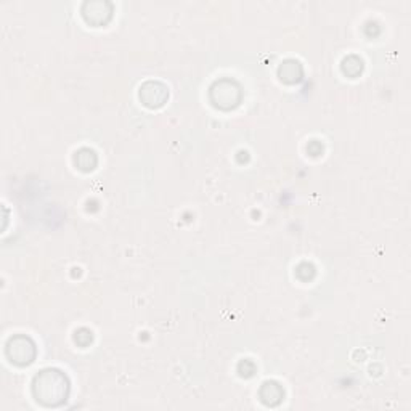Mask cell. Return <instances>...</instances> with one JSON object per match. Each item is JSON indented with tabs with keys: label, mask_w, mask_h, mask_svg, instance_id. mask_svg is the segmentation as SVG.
<instances>
[{
	"label": "cell",
	"mask_w": 411,
	"mask_h": 411,
	"mask_svg": "<svg viewBox=\"0 0 411 411\" xmlns=\"http://www.w3.org/2000/svg\"><path fill=\"white\" fill-rule=\"evenodd\" d=\"M33 392L37 402H41L45 407H58L66 402L69 394L66 374L55 368L41 371L34 378Z\"/></svg>",
	"instance_id": "obj_1"
},
{
	"label": "cell",
	"mask_w": 411,
	"mask_h": 411,
	"mask_svg": "<svg viewBox=\"0 0 411 411\" xmlns=\"http://www.w3.org/2000/svg\"><path fill=\"white\" fill-rule=\"evenodd\" d=\"M7 357L15 365H29L36 357V345L28 336H15L7 344Z\"/></svg>",
	"instance_id": "obj_2"
},
{
	"label": "cell",
	"mask_w": 411,
	"mask_h": 411,
	"mask_svg": "<svg viewBox=\"0 0 411 411\" xmlns=\"http://www.w3.org/2000/svg\"><path fill=\"white\" fill-rule=\"evenodd\" d=\"M113 15V5L104 0L98 2H85L82 5V17L89 24L93 26H103L104 23L109 21Z\"/></svg>",
	"instance_id": "obj_3"
},
{
	"label": "cell",
	"mask_w": 411,
	"mask_h": 411,
	"mask_svg": "<svg viewBox=\"0 0 411 411\" xmlns=\"http://www.w3.org/2000/svg\"><path fill=\"white\" fill-rule=\"evenodd\" d=\"M167 97H169V90L161 82L149 81V82H145L142 87H140V100H142L143 104H147L149 108L163 107Z\"/></svg>",
	"instance_id": "obj_4"
},
{
	"label": "cell",
	"mask_w": 411,
	"mask_h": 411,
	"mask_svg": "<svg viewBox=\"0 0 411 411\" xmlns=\"http://www.w3.org/2000/svg\"><path fill=\"white\" fill-rule=\"evenodd\" d=\"M233 82L228 81V87H223V81L222 82H217L210 90V95H215L217 93L219 97L214 98L212 102L215 107H220V108H233L235 104H238L239 102V97H241V92H239L238 87L233 89Z\"/></svg>",
	"instance_id": "obj_5"
},
{
	"label": "cell",
	"mask_w": 411,
	"mask_h": 411,
	"mask_svg": "<svg viewBox=\"0 0 411 411\" xmlns=\"http://www.w3.org/2000/svg\"><path fill=\"white\" fill-rule=\"evenodd\" d=\"M300 76H302V66L298 62H294V60H288V62H284L280 66V77L284 82H298L300 81Z\"/></svg>",
	"instance_id": "obj_6"
},
{
	"label": "cell",
	"mask_w": 411,
	"mask_h": 411,
	"mask_svg": "<svg viewBox=\"0 0 411 411\" xmlns=\"http://www.w3.org/2000/svg\"><path fill=\"white\" fill-rule=\"evenodd\" d=\"M74 161H76V165L81 170H92L95 165H97V154H95L92 149L84 148L79 153H76Z\"/></svg>",
	"instance_id": "obj_7"
},
{
	"label": "cell",
	"mask_w": 411,
	"mask_h": 411,
	"mask_svg": "<svg viewBox=\"0 0 411 411\" xmlns=\"http://www.w3.org/2000/svg\"><path fill=\"white\" fill-rule=\"evenodd\" d=\"M260 397H262L264 402L268 397H272V399H270V403L268 405H273L275 402H280V400H282L283 390H282V387H280V385L277 383H265L264 387L260 389Z\"/></svg>",
	"instance_id": "obj_8"
}]
</instances>
